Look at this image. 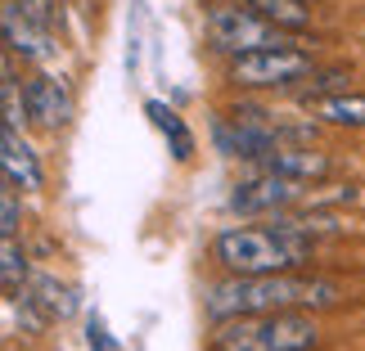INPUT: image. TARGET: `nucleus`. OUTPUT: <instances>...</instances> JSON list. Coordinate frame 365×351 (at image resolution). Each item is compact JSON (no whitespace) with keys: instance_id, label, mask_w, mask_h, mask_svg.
I'll return each instance as SVG.
<instances>
[{"instance_id":"nucleus-1","label":"nucleus","mask_w":365,"mask_h":351,"mask_svg":"<svg viewBox=\"0 0 365 351\" xmlns=\"http://www.w3.org/2000/svg\"><path fill=\"white\" fill-rule=\"evenodd\" d=\"M343 302V288L334 279H298L289 271L279 275H230L207 288L203 311L212 320L235 315H266V311H329Z\"/></svg>"},{"instance_id":"nucleus-2","label":"nucleus","mask_w":365,"mask_h":351,"mask_svg":"<svg viewBox=\"0 0 365 351\" xmlns=\"http://www.w3.org/2000/svg\"><path fill=\"white\" fill-rule=\"evenodd\" d=\"M316 239L312 230H298V226H244V230H221L212 239V257L226 266L230 275H279V271H293L312 257Z\"/></svg>"},{"instance_id":"nucleus-3","label":"nucleus","mask_w":365,"mask_h":351,"mask_svg":"<svg viewBox=\"0 0 365 351\" xmlns=\"http://www.w3.org/2000/svg\"><path fill=\"white\" fill-rule=\"evenodd\" d=\"M320 329L298 311H266V315H235L217 320L212 351H316Z\"/></svg>"},{"instance_id":"nucleus-4","label":"nucleus","mask_w":365,"mask_h":351,"mask_svg":"<svg viewBox=\"0 0 365 351\" xmlns=\"http://www.w3.org/2000/svg\"><path fill=\"white\" fill-rule=\"evenodd\" d=\"M203 32L221 54H230V59L252 54V50L298 46V32H293V27L266 19V14H257L252 5H244V0H212V5L203 9Z\"/></svg>"},{"instance_id":"nucleus-5","label":"nucleus","mask_w":365,"mask_h":351,"mask_svg":"<svg viewBox=\"0 0 365 351\" xmlns=\"http://www.w3.org/2000/svg\"><path fill=\"white\" fill-rule=\"evenodd\" d=\"M316 59L302 46H279V50H252L230 63V81L248 90H284L293 81L312 77Z\"/></svg>"},{"instance_id":"nucleus-6","label":"nucleus","mask_w":365,"mask_h":351,"mask_svg":"<svg viewBox=\"0 0 365 351\" xmlns=\"http://www.w3.org/2000/svg\"><path fill=\"white\" fill-rule=\"evenodd\" d=\"M307 199V180H293V176H279V172H266L252 176V180H240L230 189L226 207L230 212H244V216H257V212H284V207L302 203Z\"/></svg>"},{"instance_id":"nucleus-7","label":"nucleus","mask_w":365,"mask_h":351,"mask_svg":"<svg viewBox=\"0 0 365 351\" xmlns=\"http://www.w3.org/2000/svg\"><path fill=\"white\" fill-rule=\"evenodd\" d=\"M0 27H5L9 54H23L27 63H50L54 59V36L50 27H41L19 0H0Z\"/></svg>"},{"instance_id":"nucleus-8","label":"nucleus","mask_w":365,"mask_h":351,"mask_svg":"<svg viewBox=\"0 0 365 351\" xmlns=\"http://www.w3.org/2000/svg\"><path fill=\"white\" fill-rule=\"evenodd\" d=\"M23 100H27V117L36 126H46V131H59L73 117V90H68L63 77H50V73L32 77L23 86Z\"/></svg>"},{"instance_id":"nucleus-9","label":"nucleus","mask_w":365,"mask_h":351,"mask_svg":"<svg viewBox=\"0 0 365 351\" xmlns=\"http://www.w3.org/2000/svg\"><path fill=\"white\" fill-rule=\"evenodd\" d=\"M0 167H5V180L19 189H41L46 185V172H41V158L36 149L23 140V131H14L5 126V135H0Z\"/></svg>"},{"instance_id":"nucleus-10","label":"nucleus","mask_w":365,"mask_h":351,"mask_svg":"<svg viewBox=\"0 0 365 351\" xmlns=\"http://www.w3.org/2000/svg\"><path fill=\"white\" fill-rule=\"evenodd\" d=\"M262 167H266V172H279V176H293V180H325L329 176V158H325V153L284 149V145H275L271 153H266Z\"/></svg>"},{"instance_id":"nucleus-11","label":"nucleus","mask_w":365,"mask_h":351,"mask_svg":"<svg viewBox=\"0 0 365 351\" xmlns=\"http://www.w3.org/2000/svg\"><path fill=\"white\" fill-rule=\"evenodd\" d=\"M307 113L329 126H365V95H347V90L307 95Z\"/></svg>"},{"instance_id":"nucleus-12","label":"nucleus","mask_w":365,"mask_h":351,"mask_svg":"<svg viewBox=\"0 0 365 351\" xmlns=\"http://www.w3.org/2000/svg\"><path fill=\"white\" fill-rule=\"evenodd\" d=\"M145 113H149V122L163 131L167 149H172V158H176V162H190V158H194V131L176 117V108H167L163 100H149V104H145Z\"/></svg>"},{"instance_id":"nucleus-13","label":"nucleus","mask_w":365,"mask_h":351,"mask_svg":"<svg viewBox=\"0 0 365 351\" xmlns=\"http://www.w3.org/2000/svg\"><path fill=\"white\" fill-rule=\"evenodd\" d=\"M244 5H252L257 14H266V19L293 27V32H302V27L312 23V5H307V0H244Z\"/></svg>"},{"instance_id":"nucleus-14","label":"nucleus","mask_w":365,"mask_h":351,"mask_svg":"<svg viewBox=\"0 0 365 351\" xmlns=\"http://www.w3.org/2000/svg\"><path fill=\"white\" fill-rule=\"evenodd\" d=\"M0 275H5V293H9V298L23 288V279H27V261H23V248H19L14 234H5V248H0Z\"/></svg>"},{"instance_id":"nucleus-15","label":"nucleus","mask_w":365,"mask_h":351,"mask_svg":"<svg viewBox=\"0 0 365 351\" xmlns=\"http://www.w3.org/2000/svg\"><path fill=\"white\" fill-rule=\"evenodd\" d=\"M14 189L19 185H9L5 194H0V230L5 234H19V199H14Z\"/></svg>"},{"instance_id":"nucleus-16","label":"nucleus","mask_w":365,"mask_h":351,"mask_svg":"<svg viewBox=\"0 0 365 351\" xmlns=\"http://www.w3.org/2000/svg\"><path fill=\"white\" fill-rule=\"evenodd\" d=\"M19 5L32 14L41 27H54V19H59V5H54V0H19Z\"/></svg>"},{"instance_id":"nucleus-17","label":"nucleus","mask_w":365,"mask_h":351,"mask_svg":"<svg viewBox=\"0 0 365 351\" xmlns=\"http://www.w3.org/2000/svg\"><path fill=\"white\" fill-rule=\"evenodd\" d=\"M86 342H91V351H113V338H108V329L95 315L86 320Z\"/></svg>"}]
</instances>
